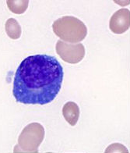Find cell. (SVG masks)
I'll list each match as a JSON object with an SVG mask.
<instances>
[{"instance_id":"3957f363","label":"cell","mask_w":130,"mask_h":153,"mask_svg":"<svg viewBox=\"0 0 130 153\" xmlns=\"http://www.w3.org/2000/svg\"><path fill=\"white\" fill-rule=\"evenodd\" d=\"M44 128L38 123L27 125L18 137V143L14 147V153H38L44 138Z\"/></svg>"},{"instance_id":"6da1fadb","label":"cell","mask_w":130,"mask_h":153,"mask_svg":"<svg viewBox=\"0 0 130 153\" xmlns=\"http://www.w3.org/2000/svg\"><path fill=\"white\" fill-rule=\"evenodd\" d=\"M63 76V68L55 56H30L24 59L16 70L13 95L20 103L45 105L58 94Z\"/></svg>"},{"instance_id":"ba28073f","label":"cell","mask_w":130,"mask_h":153,"mask_svg":"<svg viewBox=\"0 0 130 153\" xmlns=\"http://www.w3.org/2000/svg\"><path fill=\"white\" fill-rule=\"evenodd\" d=\"M6 3L11 12L16 14H22L27 9L29 1L28 0H7Z\"/></svg>"},{"instance_id":"52a82bcc","label":"cell","mask_w":130,"mask_h":153,"mask_svg":"<svg viewBox=\"0 0 130 153\" xmlns=\"http://www.w3.org/2000/svg\"><path fill=\"white\" fill-rule=\"evenodd\" d=\"M6 32L9 37L12 39H18L21 36L22 29L17 20L13 18H10L6 20L5 24Z\"/></svg>"},{"instance_id":"7a4b0ae2","label":"cell","mask_w":130,"mask_h":153,"mask_svg":"<svg viewBox=\"0 0 130 153\" xmlns=\"http://www.w3.org/2000/svg\"><path fill=\"white\" fill-rule=\"evenodd\" d=\"M52 29L56 36L71 44L80 42L87 34V28L84 23L72 16H65L56 20L52 24Z\"/></svg>"},{"instance_id":"9c48e42d","label":"cell","mask_w":130,"mask_h":153,"mask_svg":"<svg viewBox=\"0 0 130 153\" xmlns=\"http://www.w3.org/2000/svg\"><path fill=\"white\" fill-rule=\"evenodd\" d=\"M104 153H129V152L122 144L113 143L107 147Z\"/></svg>"},{"instance_id":"8992f818","label":"cell","mask_w":130,"mask_h":153,"mask_svg":"<svg viewBox=\"0 0 130 153\" xmlns=\"http://www.w3.org/2000/svg\"><path fill=\"white\" fill-rule=\"evenodd\" d=\"M62 115L66 122H68L71 126H75L80 117L79 106L74 102H66L62 108Z\"/></svg>"},{"instance_id":"5b68a950","label":"cell","mask_w":130,"mask_h":153,"mask_svg":"<svg viewBox=\"0 0 130 153\" xmlns=\"http://www.w3.org/2000/svg\"><path fill=\"white\" fill-rule=\"evenodd\" d=\"M130 27V11L121 9L112 15L109 22L110 30L114 34H121L128 30Z\"/></svg>"},{"instance_id":"277c9868","label":"cell","mask_w":130,"mask_h":153,"mask_svg":"<svg viewBox=\"0 0 130 153\" xmlns=\"http://www.w3.org/2000/svg\"><path fill=\"white\" fill-rule=\"evenodd\" d=\"M55 48L62 60L71 64L78 63L85 56V47L81 43L69 44L59 40L56 43Z\"/></svg>"}]
</instances>
